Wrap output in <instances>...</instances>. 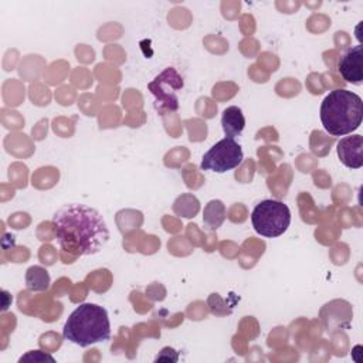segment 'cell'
Instances as JSON below:
<instances>
[{"mask_svg":"<svg viewBox=\"0 0 363 363\" xmlns=\"http://www.w3.org/2000/svg\"><path fill=\"white\" fill-rule=\"evenodd\" d=\"M55 238L62 251L75 257L99 252L109 240V230L102 214L94 207L71 203L52 216Z\"/></svg>","mask_w":363,"mask_h":363,"instance_id":"1","label":"cell"},{"mask_svg":"<svg viewBox=\"0 0 363 363\" xmlns=\"http://www.w3.org/2000/svg\"><path fill=\"white\" fill-rule=\"evenodd\" d=\"M363 119L362 98L347 89L330 91L320 104V122L332 136H345L354 132Z\"/></svg>","mask_w":363,"mask_h":363,"instance_id":"2","label":"cell"},{"mask_svg":"<svg viewBox=\"0 0 363 363\" xmlns=\"http://www.w3.org/2000/svg\"><path fill=\"white\" fill-rule=\"evenodd\" d=\"M62 336L81 347L109 340L111 322L106 309L96 303H81L65 320Z\"/></svg>","mask_w":363,"mask_h":363,"instance_id":"3","label":"cell"},{"mask_svg":"<svg viewBox=\"0 0 363 363\" xmlns=\"http://www.w3.org/2000/svg\"><path fill=\"white\" fill-rule=\"evenodd\" d=\"M251 223L259 235L275 238L288 230L291 224V210L279 200H262L254 207Z\"/></svg>","mask_w":363,"mask_h":363,"instance_id":"4","label":"cell"},{"mask_svg":"<svg viewBox=\"0 0 363 363\" xmlns=\"http://www.w3.org/2000/svg\"><path fill=\"white\" fill-rule=\"evenodd\" d=\"M183 86V77L173 67H167L147 84V89L155 96V108L160 115L179 109L177 94Z\"/></svg>","mask_w":363,"mask_h":363,"instance_id":"5","label":"cell"},{"mask_svg":"<svg viewBox=\"0 0 363 363\" xmlns=\"http://www.w3.org/2000/svg\"><path fill=\"white\" fill-rule=\"evenodd\" d=\"M244 159L242 147L235 139L224 138L214 143L201 157L200 167L216 173H225L241 164Z\"/></svg>","mask_w":363,"mask_h":363,"instance_id":"6","label":"cell"},{"mask_svg":"<svg viewBox=\"0 0 363 363\" xmlns=\"http://www.w3.org/2000/svg\"><path fill=\"white\" fill-rule=\"evenodd\" d=\"M337 71L340 77L353 85H362L363 68H362V44L349 48L339 60Z\"/></svg>","mask_w":363,"mask_h":363,"instance_id":"7","label":"cell"},{"mask_svg":"<svg viewBox=\"0 0 363 363\" xmlns=\"http://www.w3.org/2000/svg\"><path fill=\"white\" fill-rule=\"evenodd\" d=\"M363 136L352 135L345 136L337 142L336 152L342 164L349 169H360L363 166Z\"/></svg>","mask_w":363,"mask_h":363,"instance_id":"8","label":"cell"},{"mask_svg":"<svg viewBox=\"0 0 363 363\" xmlns=\"http://www.w3.org/2000/svg\"><path fill=\"white\" fill-rule=\"evenodd\" d=\"M221 125H223L225 138L234 139L235 136L241 135V132L245 128V118L242 111L235 105L225 108L221 115Z\"/></svg>","mask_w":363,"mask_h":363,"instance_id":"9","label":"cell"},{"mask_svg":"<svg viewBox=\"0 0 363 363\" xmlns=\"http://www.w3.org/2000/svg\"><path fill=\"white\" fill-rule=\"evenodd\" d=\"M225 220V206L221 200H211L204 206L203 223L210 231L217 230Z\"/></svg>","mask_w":363,"mask_h":363,"instance_id":"10","label":"cell"},{"mask_svg":"<svg viewBox=\"0 0 363 363\" xmlns=\"http://www.w3.org/2000/svg\"><path fill=\"white\" fill-rule=\"evenodd\" d=\"M51 282L50 274L40 265H33L26 272V286L31 292H44L48 289Z\"/></svg>","mask_w":363,"mask_h":363,"instance_id":"11","label":"cell"},{"mask_svg":"<svg viewBox=\"0 0 363 363\" xmlns=\"http://www.w3.org/2000/svg\"><path fill=\"white\" fill-rule=\"evenodd\" d=\"M26 360H30V362H45V360H50V362H54L55 359L51 356V354H48V353H44V352H41V350H31V352H28V353H26L24 356H21L20 359H18V362H26Z\"/></svg>","mask_w":363,"mask_h":363,"instance_id":"12","label":"cell"}]
</instances>
